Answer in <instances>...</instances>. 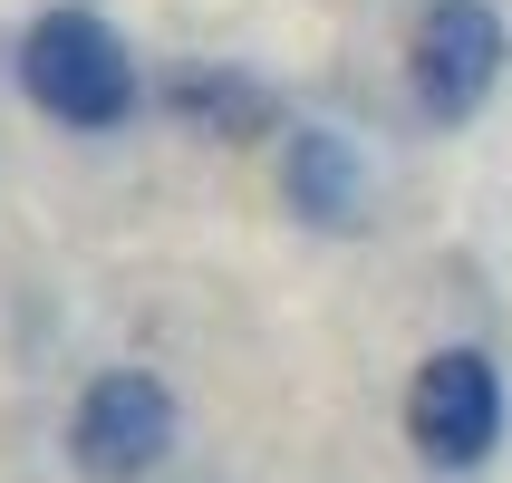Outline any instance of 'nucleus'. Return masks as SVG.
I'll list each match as a JSON object with an SVG mask.
<instances>
[{"instance_id":"nucleus-1","label":"nucleus","mask_w":512,"mask_h":483,"mask_svg":"<svg viewBox=\"0 0 512 483\" xmlns=\"http://www.w3.org/2000/svg\"><path fill=\"white\" fill-rule=\"evenodd\" d=\"M20 87L49 126H78V136H107L145 107V78H136V49L116 39L97 10H39L20 29Z\"/></svg>"},{"instance_id":"nucleus-2","label":"nucleus","mask_w":512,"mask_h":483,"mask_svg":"<svg viewBox=\"0 0 512 483\" xmlns=\"http://www.w3.org/2000/svg\"><path fill=\"white\" fill-rule=\"evenodd\" d=\"M512 68V29L493 0H426L406 29V87L435 126H464Z\"/></svg>"},{"instance_id":"nucleus-3","label":"nucleus","mask_w":512,"mask_h":483,"mask_svg":"<svg viewBox=\"0 0 512 483\" xmlns=\"http://www.w3.org/2000/svg\"><path fill=\"white\" fill-rule=\"evenodd\" d=\"M406 445L435 474H474L503 445V377H493L484 348H435L416 368V387H406Z\"/></svg>"},{"instance_id":"nucleus-4","label":"nucleus","mask_w":512,"mask_h":483,"mask_svg":"<svg viewBox=\"0 0 512 483\" xmlns=\"http://www.w3.org/2000/svg\"><path fill=\"white\" fill-rule=\"evenodd\" d=\"M68 455H78V474H97V483L165 474V455H174V397H165V377H145V368L87 377L78 416H68Z\"/></svg>"},{"instance_id":"nucleus-5","label":"nucleus","mask_w":512,"mask_h":483,"mask_svg":"<svg viewBox=\"0 0 512 483\" xmlns=\"http://www.w3.org/2000/svg\"><path fill=\"white\" fill-rule=\"evenodd\" d=\"M281 194H290L300 223L358 232V213H368V165H358V145H348L339 126H290V145H281Z\"/></svg>"},{"instance_id":"nucleus-6","label":"nucleus","mask_w":512,"mask_h":483,"mask_svg":"<svg viewBox=\"0 0 512 483\" xmlns=\"http://www.w3.org/2000/svg\"><path fill=\"white\" fill-rule=\"evenodd\" d=\"M174 116L203 126V136H271V97L252 78H223V68H184L174 78Z\"/></svg>"}]
</instances>
